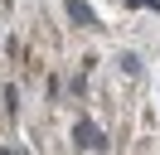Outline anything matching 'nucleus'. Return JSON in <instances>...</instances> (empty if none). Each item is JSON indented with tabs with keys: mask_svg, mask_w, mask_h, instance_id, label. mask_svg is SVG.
Returning a JSON list of instances; mask_svg holds the SVG:
<instances>
[{
	"mask_svg": "<svg viewBox=\"0 0 160 155\" xmlns=\"http://www.w3.org/2000/svg\"><path fill=\"white\" fill-rule=\"evenodd\" d=\"M73 136H78L82 150H102V145H107V141H102V131H97L92 121H78V131H73Z\"/></svg>",
	"mask_w": 160,
	"mask_h": 155,
	"instance_id": "nucleus-1",
	"label": "nucleus"
},
{
	"mask_svg": "<svg viewBox=\"0 0 160 155\" xmlns=\"http://www.w3.org/2000/svg\"><path fill=\"white\" fill-rule=\"evenodd\" d=\"M68 19H78V24H97L92 5H82V0H68Z\"/></svg>",
	"mask_w": 160,
	"mask_h": 155,
	"instance_id": "nucleus-2",
	"label": "nucleus"
}]
</instances>
